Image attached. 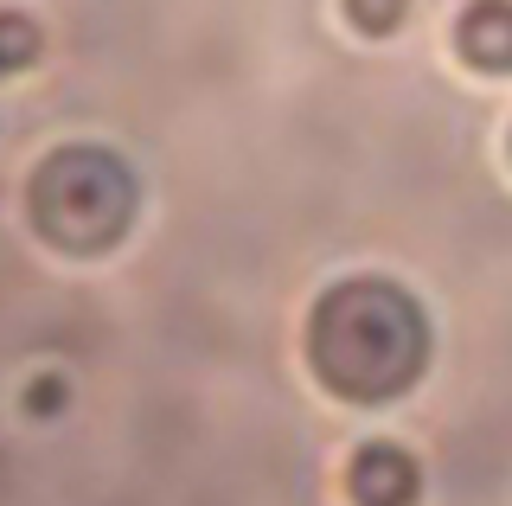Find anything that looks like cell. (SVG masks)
I'll return each instance as SVG.
<instances>
[{
  "label": "cell",
  "instance_id": "1",
  "mask_svg": "<svg viewBox=\"0 0 512 506\" xmlns=\"http://www.w3.org/2000/svg\"><path fill=\"white\" fill-rule=\"evenodd\" d=\"M308 359H314L320 385L352 404L404 398L429 366V321L404 282L346 276L314 302Z\"/></svg>",
  "mask_w": 512,
  "mask_h": 506
},
{
  "label": "cell",
  "instance_id": "2",
  "mask_svg": "<svg viewBox=\"0 0 512 506\" xmlns=\"http://www.w3.org/2000/svg\"><path fill=\"white\" fill-rule=\"evenodd\" d=\"M135 212V180L109 148H58L32 173V218L64 250H103Z\"/></svg>",
  "mask_w": 512,
  "mask_h": 506
},
{
  "label": "cell",
  "instance_id": "3",
  "mask_svg": "<svg viewBox=\"0 0 512 506\" xmlns=\"http://www.w3.org/2000/svg\"><path fill=\"white\" fill-rule=\"evenodd\" d=\"M346 494H352V506H416L423 468H416V455L397 449V442H365L346 468Z\"/></svg>",
  "mask_w": 512,
  "mask_h": 506
},
{
  "label": "cell",
  "instance_id": "4",
  "mask_svg": "<svg viewBox=\"0 0 512 506\" xmlns=\"http://www.w3.org/2000/svg\"><path fill=\"white\" fill-rule=\"evenodd\" d=\"M455 52L474 71L506 77L512 71V0H468L455 20Z\"/></svg>",
  "mask_w": 512,
  "mask_h": 506
},
{
  "label": "cell",
  "instance_id": "5",
  "mask_svg": "<svg viewBox=\"0 0 512 506\" xmlns=\"http://www.w3.org/2000/svg\"><path fill=\"white\" fill-rule=\"evenodd\" d=\"M39 26H32V13H13L0 7V71H26L32 58H39Z\"/></svg>",
  "mask_w": 512,
  "mask_h": 506
},
{
  "label": "cell",
  "instance_id": "6",
  "mask_svg": "<svg viewBox=\"0 0 512 506\" xmlns=\"http://www.w3.org/2000/svg\"><path fill=\"white\" fill-rule=\"evenodd\" d=\"M404 13H410V0H346V20L372 39H391L404 26Z\"/></svg>",
  "mask_w": 512,
  "mask_h": 506
},
{
  "label": "cell",
  "instance_id": "7",
  "mask_svg": "<svg viewBox=\"0 0 512 506\" xmlns=\"http://www.w3.org/2000/svg\"><path fill=\"white\" fill-rule=\"evenodd\" d=\"M64 398V385H58V378H52V385H32V410H52Z\"/></svg>",
  "mask_w": 512,
  "mask_h": 506
}]
</instances>
